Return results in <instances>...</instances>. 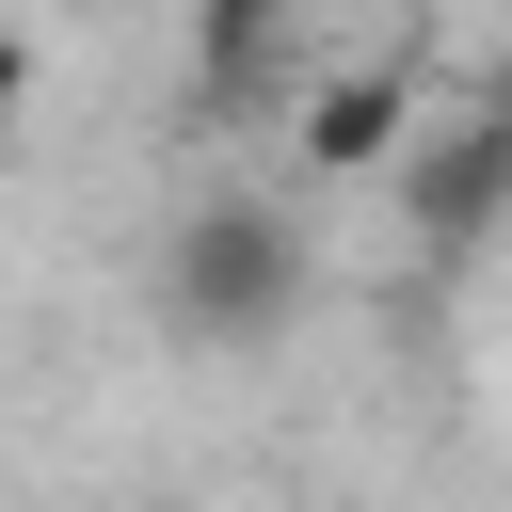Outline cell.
<instances>
[{"label": "cell", "instance_id": "cell-1", "mask_svg": "<svg viewBox=\"0 0 512 512\" xmlns=\"http://www.w3.org/2000/svg\"><path fill=\"white\" fill-rule=\"evenodd\" d=\"M304 304H320V240H304V208H272V192H208V208H176V240H160V336H176V352L256 368L272 336H304Z\"/></svg>", "mask_w": 512, "mask_h": 512}, {"label": "cell", "instance_id": "cell-2", "mask_svg": "<svg viewBox=\"0 0 512 512\" xmlns=\"http://www.w3.org/2000/svg\"><path fill=\"white\" fill-rule=\"evenodd\" d=\"M384 208H400V240H416L432 272L496 256V240H512V80L464 96V112H416L400 160H384Z\"/></svg>", "mask_w": 512, "mask_h": 512}, {"label": "cell", "instance_id": "cell-3", "mask_svg": "<svg viewBox=\"0 0 512 512\" xmlns=\"http://www.w3.org/2000/svg\"><path fill=\"white\" fill-rule=\"evenodd\" d=\"M176 80H192L208 128H272V112L304 96V0H192Z\"/></svg>", "mask_w": 512, "mask_h": 512}, {"label": "cell", "instance_id": "cell-4", "mask_svg": "<svg viewBox=\"0 0 512 512\" xmlns=\"http://www.w3.org/2000/svg\"><path fill=\"white\" fill-rule=\"evenodd\" d=\"M400 128H416V80H400V64H336V80H304V96H288L304 176H384V160H400Z\"/></svg>", "mask_w": 512, "mask_h": 512}, {"label": "cell", "instance_id": "cell-5", "mask_svg": "<svg viewBox=\"0 0 512 512\" xmlns=\"http://www.w3.org/2000/svg\"><path fill=\"white\" fill-rule=\"evenodd\" d=\"M16 112H32V48L0 32V144H16Z\"/></svg>", "mask_w": 512, "mask_h": 512}]
</instances>
